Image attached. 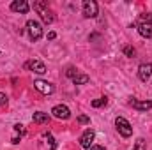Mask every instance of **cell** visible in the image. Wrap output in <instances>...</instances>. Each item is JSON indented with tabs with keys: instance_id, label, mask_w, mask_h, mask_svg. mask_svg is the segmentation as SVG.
I'll return each instance as SVG.
<instances>
[{
	"instance_id": "6da1fadb",
	"label": "cell",
	"mask_w": 152,
	"mask_h": 150,
	"mask_svg": "<svg viewBox=\"0 0 152 150\" xmlns=\"http://www.w3.org/2000/svg\"><path fill=\"white\" fill-rule=\"evenodd\" d=\"M27 32H28L30 41H34V42H37L39 39L42 37V27L36 20H28L27 21Z\"/></svg>"
},
{
	"instance_id": "7a4b0ae2",
	"label": "cell",
	"mask_w": 152,
	"mask_h": 150,
	"mask_svg": "<svg viewBox=\"0 0 152 150\" xmlns=\"http://www.w3.org/2000/svg\"><path fill=\"white\" fill-rule=\"evenodd\" d=\"M115 127H117V131H118V134H120L122 138L133 136V127H131V124H129L124 117H117V118H115Z\"/></svg>"
},
{
	"instance_id": "3957f363",
	"label": "cell",
	"mask_w": 152,
	"mask_h": 150,
	"mask_svg": "<svg viewBox=\"0 0 152 150\" xmlns=\"http://www.w3.org/2000/svg\"><path fill=\"white\" fill-rule=\"evenodd\" d=\"M81 12L85 18H96L99 12V5L96 0H83L81 4Z\"/></svg>"
},
{
	"instance_id": "277c9868",
	"label": "cell",
	"mask_w": 152,
	"mask_h": 150,
	"mask_svg": "<svg viewBox=\"0 0 152 150\" xmlns=\"http://www.w3.org/2000/svg\"><path fill=\"white\" fill-rule=\"evenodd\" d=\"M34 88L37 92H41V94H44V95H51L55 92V85L50 83V81H44V79H36L34 81Z\"/></svg>"
},
{
	"instance_id": "5b68a950",
	"label": "cell",
	"mask_w": 152,
	"mask_h": 150,
	"mask_svg": "<svg viewBox=\"0 0 152 150\" xmlns=\"http://www.w3.org/2000/svg\"><path fill=\"white\" fill-rule=\"evenodd\" d=\"M51 115L58 120H67V118H71V110L66 104H57V106H53Z\"/></svg>"
},
{
	"instance_id": "8992f818",
	"label": "cell",
	"mask_w": 152,
	"mask_h": 150,
	"mask_svg": "<svg viewBox=\"0 0 152 150\" xmlns=\"http://www.w3.org/2000/svg\"><path fill=\"white\" fill-rule=\"evenodd\" d=\"M94 138H96V133H94L92 129H87V131L81 134V138H80V145H81L83 149L90 150V147L94 145Z\"/></svg>"
},
{
	"instance_id": "52a82bcc",
	"label": "cell",
	"mask_w": 152,
	"mask_h": 150,
	"mask_svg": "<svg viewBox=\"0 0 152 150\" xmlns=\"http://www.w3.org/2000/svg\"><path fill=\"white\" fill-rule=\"evenodd\" d=\"M25 69H28V71H32L36 74H44L46 73V66L41 60H28V62H25Z\"/></svg>"
},
{
	"instance_id": "ba28073f",
	"label": "cell",
	"mask_w": 152,
	"mask_h": 150,
	"mask_svg": "<svg viewBox=\"0 0 152 150\" xmlns=\"http://www.w3.org/2000/svg\"><path fill=\"white\" fill-rule=\"evenodd\" d=\"M151 76H152V64L151 62L140 64V67H138V78H140L142 81H149Z\"/></svg>"
},
{
	"instance_id": "9c48e42d",
	"label": "cell",
	"mask_w": 152,
	"mask_h": 150,
	"mask_svg": "<svg viewBox=\"0 0 152 150\" xmlns=\"http://www.w3.org/2000/svg\"><path fill=\"white\" fill-rule=\"evenodd\" d=\"M28 9H30V5H28L27 0H14V2L11 4V11L20 12V14H27Z\"/></svg>"
},
{
	"instance_id": "30bf717a",
	"label": "cell",
	"mask_w": 152,
	"mask_h": 150,
	"mask_svg": "<svg viewBox=\"0 0 152 150\" xmlns=\"http://www.w3.org/2000/svg\"><path fill=\"white\" fill-rule=\"evenodd\" d=\"M129 104H131L134 110H138V111H147V110L152 108V101H138V99H134V97L129 99Z\"/></svg>"
},
{
	"instance_id": "8fae6325",
	"label": "cell",
	"mask_w": 152,
	"mask_h": 150,
	"mask_svg": "<svg viewBox=\"0 0 152 150\" xmlns=\"http://www.w3.org/2000/svg\"><path fill=\"white\" fill-rule=\"evenodd\" d=\"M138 32H140L142 37L152 39V23H140L138 25Z\"/></svg>"
},
{
	"instance_id": "7c38bea8",
	"label": "cell",
	"mask_w": 152,
	"mask_h": 150,
	"mask_svg": "<svg viewBox=\"0 0 152 150\" xmlns=\"http://www.w3.org/2000/svg\"><path fill=\"white\" fill-rule=\"evenodd\" d=\"M32 120L36 122V124H48L50 122V115L44 111H36L32 115Z\"/></svg>"
},
{
	"instance_id": "4fadbf2b",
	"label": "cell",
	"mask_w": 152,
	"mask_h": 150,
	"mask_svg": "<svg viewBox=\"0 0 152 150\" xmlns=\"http://www.w3.org/2000/svg\"><path fill=\"white\" fill-rule=\"evenodd\" d=\"M41 20H42L46 25H50V23H53V21H55V16H53V12H51V11H48V9H46V11H42V12H41Z\"/></svg>"
},
{
	"instance_id": "5bb4252c",
	"label": "cell",
	"mask_w": 152,
	"mask_h": 150,
	"mask_svg": "<svg viewBox=\"0 0 152 150\" xmlns=\"http://www.w3.org/2000/svg\"><path fill=\"white\" fill-rule=\"evenodd\" d=\"M88 81H90V78H88L87 74H81V73L73 78V83H75V85H87Z\"/></svg>"
},
{
	"instance_id": "9a60e30c",
	"label": "cell",
	"mask_w": 152,
	"mask_h": 150,
	"mask_svg": "<svg viewBox=\"0 0 152 150\" xmlns=\"http://www.w3.org/2000/svg\"><path fill=\"white\" fill-rule=\"evenodd\" d=\"M34 9H36L39 14H41L42 11H46V9H48V2H46V0H39V2H34Z\"/></svg>"
},
{
	"instance_id": "2e32d148",
	"label": "cell",
	"mask_w": 152,
	"mask_h": 150,
	"mask_svg": "<svg viewBox=\"0 0 152 150\" xmlns=\"http://www.w3.org/2000/svg\"><path fill=\"white\" fill-rule=\"evenodd\" d=\"M106 104H108V97H101V99L92 101V106L94 108H101V106H106Z\"/></svg>"
},
{
	"instance_id": "e0dca14e",
	"label": "cell",
	"mask_w": 152,
	"mask_h": 150,
	"mask_svg": "<svg viewBox=\"0 0 152 150\" xmlns=\"http://www.w3.org/2000/svg\"><path fill=\"white\" fill-rule=\"evenodd\" d=\"M140 23H152V14L151 12H143V14H140Z\"/></svg>"
},
{
	"instance_id": "ac0fdd59",
	"label": "cell",
	"mask_w": 152,
	"mask_h": 150,
	"mask_svg": "<svg viewBox=\"0 0 152 150\" xmlns=\"http://www.w3.org/2000/svg\"><path fill=\"white\" fill-rule=\"evenodd\" d=\"M78 74H80V71H78L76 67H69V69L66 71V76H67V78H71V79H73L75 76H78Z\"/></svg>"
},
{
	"instance_id": "d6986e66",
	"label": "cell",
	"mask_w": 152,
	"mask_h": 150,
	"mask_svg": "<svg viewBox=\"0 0 152 150\" xmlns=\"http://www.w3.org/2000/svg\"><path fill=\"white\" fill-rule=\"evenodd\" d=\"M133 150H145V143H143V140L142 138H138L136 140V145H134V149Z\"/></svg>"
},
{
	"instance_id": "ffe728a7",
	"label": "cell",
	"mask_w": 152,
	"mask_h": 150,
	"mask_svg": "<svg viewBox=\"0 0 152 150\" xmlns=\"http://www.w3.org/2000/svg\"><path fill=\"white\" fill-rule=\"evenodd\" d=\"M124 53H126L127 57H134V48H131V46H126V48H124Z\"/></svg>"
},
{
	"instance_id": "44dd1931",
	"label": "cell",
	"mask_w": 152,
	"mask_h": 150,
	"mask_svg": "<svg viewBox=\"0 0 152 150\" xmlns=\"http://www.w3.org/2000/svg\"><path fill=\"white\" fill-rule=\"evenodd\" d=\"M44 136L48 138V141H50V147H51L53 150L57 149V143H55V140H53V136H51V134H44Z\"/></svg>"
},
{
	"instance_id": "7402d4cb",
	"label": "cell",
	"mask_w": 152,
	"mask_h": 150,
	"mask_svg": "<svg viewBox=\"0 0 152 150\" xmlns=\"http://www.w3.org/2000/svg\"><path fill=\"white\" fill-rule=\"evenodd\" d=\"M78 122H80V124H88L90 118H88L87 115H80V117H78Z\"/></svg>"
},
{
	"instance_id": "603a6c76",
	"label": "cell",
	"mask_w": 152,
	"mask_h": 150,
	"mask_svg": "<svg viewBox=\"0 0 152 150\" xmlns=\"http://www.w3.org/2000/svg\"><path fill=\"white\" fill-rule=\"evenodd\" d=\"M7 104V95L4 92H0V106H5Z\"/></svg>"
},
{
	"instance_id": "cb8c5ba5",
	"label": "cell",
	"mask_w": 152,
	"mask_h": 150,
	"mask_svg": "<svg viewBox=\"0 0 152 150\" xmlns=\"http://www.w3.org/2000/svg\"><path fill=\"white\" fill-rule=\"evenodd\" d=\"M14 131H16V133H20V134H23V133H25V129H23V125H21V124H16V125H14Z\"/></svg>"
},
{
	"instance_id": "d4e9b609",
	"label": "cell",
	"mask_w": 152,
	"mask_h": 150,
	"mask_svg": "<svg viewBox=\"0 0 152 150\" xmlns=\"http://www.w3.org/2000/svg\"><path fill=\"white\" fill-rule=\"evenodd\" d=\"M90 150H106V149H104V147H101V145H92Z\"/></svg>"
},
{
	"instance_id": "484cf974",
	"label": "cell",
	"mask_w": 152,
	"mask_h": 150,
	"mask_svg": "<svg viewBox=\"0 0 152 150\" xmlns=\"http://www.w3.org/2000/svg\"><path fill=\"white\" fill-rule=\"evenodd\" d=\"M57 37V34H55V32H50V34H48V39H55Z\"/></svg>"
},
{
	"instance_id": "4316f807",
	"label": "cell",
	"mask_w": 152,
	"mask_h": 150,
	"mask_svg": "<svg viewBox=\"0 0 152 150\" xmlns=\"http://www.w3.org/2000/svg\"><path fill=\"white\" fill-rule=\"evenodd\" d=\"M11 141H12V143H14V145H16V143H20V138H18V136H14V138H12V140H11Z\"/></svg>"
}]
</instances>
